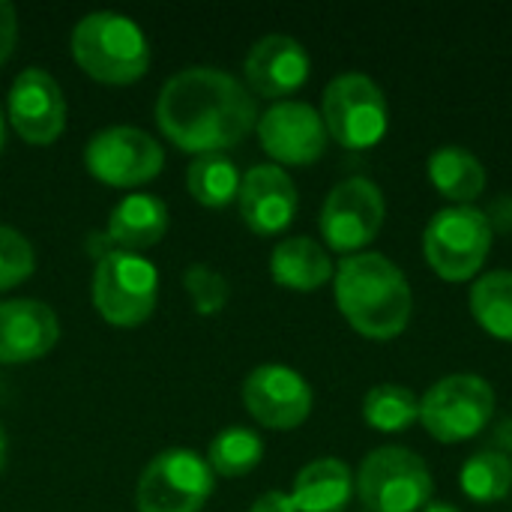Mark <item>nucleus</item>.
<instances>
[{"label": "nucleus", "instance_id": "nucleus-1", "mask_svg": "<svg viewBox=\"0 0 512 512\" xmlns=\"http://www.w3.org/2000/svg\"><path fill=\"white\" fill-rule=\"evenodd\" d=\"M258 117L249 87L216 66H186L156 96L159 132L177 150L195 156L237 147L258 126Z\"/></svg>", "mask_w": 512, "mask_h": 512}, {"label": "nucleus", "instance_id": "nucleus-2", "mask_svg": "<svg viewBox=\"0 0 512 512\" xmlns=\"http://www.w3.org/2000/svg\"><path fill=\"white\" fill-rule=\"evenodd\" d=\"M336 306L342 318L372 342L399 339L414 312L408 276L381 252L348 255L336 267Z\"/></svg>", "mask_w": 512, "mask_h": 512}, {"label": "nucleus", "instance_id": "nucleus-3", "mask_svg": "<svg viewBox=\"0 0 512 512\" xmlns=\"http://www.w3.org/2000/svg\"><path fill=\"white\" fill-rule=\"evenodd\" d=\"M72 60L99 84L123 87L150 69V42L144 30L120 12H90L69 36Z\"/></svg>", "mask_w": 512, "mask_h": 512}, {"label": "nucleus", "instance_id": "nucleus-4", "mask_svg": "<svg viewBox=\"0 0 512 512\" xmlns=\"http://www.w3.org/2000/svg\"><path fill=\"white\" fill-rule=\"evenodd\" d=\"M354 489L369 512H423L432 504L435 480L414 450L378 447L363 459Z\"/></svg>", "mask_w": 512, "mask_h": 512}, {"label": "nucleus", "instance_id": "nucleus-5", "mask_svg": "<svg viewBox=\"0 0 512 512\" xmlns=\"http://www.w3.org/2000/svg\"><path fill=\"white\" fill-rule=\"evenodd\" d=\"M492 237V222L480 207H444L426 225L423 255L444 282H468L483 270Z\"/></svg>", "mask_w": 512, "mask_h": 512}, {"label": "nucleus", "instance_id": "nucleus-6", "mask_svg": "<svg viewBox=\"0 0 512 512\" xmlns=\"http://www.w3.org/2000/svg\"><path fill=\"white\" fill-rule=\"evenodd\" d=\"M495 390L486 378L456 372L435 381L420 399V423L441 444H462L486 432L495 417Z\"/></svg>", "mask_w": 512, "mask_h": 512}, {"label": "nucleus", "instance_id": "nucleus-7", "mask_svg": "<svg viewBox=\"0 0 512 512\" xmlns=\"http://www.w3.org/2000/svg\"><path fill=\"white\" fill-rule=\"evenodd\" d=\"M321 120L327 126V135L345 150H369L387 135V96L369 75L342 72L324 87Z\"/></svg>", "mask_w": 512, "mask_h": 512}, {"label": "nucleus", "instance_id": "nucleus-8", "mask_svg": "<svg viewBox=\"0 0 512 512\" xmlns=\"http://www.w3.org/2000/svg\"><path fill=\"white\" fill-rule=\"evenodd\" d=\"M90 297L96 312L114 327L144 324L159 300V273L153 261L135 252H108L93 267Z\"/></svg>", "mask_w": 512, "mask_h": 512}, {"label": "nucleus", "instance_id": "nucleus-9", "mask_svg": "<svg viewBox=\"0 0 512 512\" xmlns=\"http://www.w3.org/2000/svg\"><path fill=\"white\" fill-rule=\"evenodd\" d=\"M213 471L204 456L186 447L156 453L138 477V512H201L213 495Z\"/></svg>", "mask_w": 512, "mask_h": 512}, {"label": "nucleus", "instance_id": "nucleus-10", "mask_svg": "<svg viewBox=\"0 0 512 512\" xmlns=\"http://www.w3.org/2000/svg\"><path fill=\"white\" fill-rule=\"evenodd\" d=\"M387 204L378 183L369 177H348L330 189L324 198L318 228L333 252L360 255L384 228Z\"/></svg>", "mask_w": 512, "mask_h": 512}, {"label": "nucleus", "instance_id": "nucleus-11", "mask_svg": "<svg viewBox=\"0 0 512 512\" xmlns=\"http://www.w3.org/2000/svg\"><path fill=\"white\" fill-rule=\"evenodd\" d=\"M165 165L162 144L138 126L99 129L84 147V168L105 186L135 189L159 177Z\"/></svg>", "mask_w": 512, "mask_h": 512}, {"label": "nucleus", "instance_id": "nucleus-12", "mask_svg": "<svg viewBox=\"0 0 512 512\" xmlns=\"http://www.w3.org/2000/svg\"><path fill=\"white\" fill-rule=\"evenodd\" d=\"M243 405L255 423L273 432H291L303 426L312 414V387L309 381L282 363H264L252 369L243 381Z\"/></svg>", "mask_w": 512, "mask_h": 512}, {"label": "nucleus", "instance_id": "nucleus-13", "mask_svg": "<svg viewBox=\"0 0 512 512\" xmlns=\"http://www.w3.org/2000/svg\"><path fill=\"white\" fill-rule=\"evenodd\" d=\"M258 141L261 150L273 159V165H312L327 150V126L321 120V111L309 102L285 99L267 108L258 117Z\"/></svg>", "mask_w": 512, "mask_h": 512}, {"label": "nucleus", "instance_id": "nucleus-14", "mask_svg": "<svg viewBox=\"0 0 512 512\" xmlns=\"http://www.w3.org/2000/svg\"><path fill=\"white\" fill-rule=\"evenodd\" d=\"M6 117L27 144H54L66 129V96L54 75L39 66L24 69L9 87Z\"/></svg>", "mask_w": 512, "mask_h": 512}, {"label": "nucleus", "instance_id": "nucleus-15", "mask_svg": "<svg viewBox=\"0 0 512 512\" xmlns=\"http://www.w3.org/2000/svg\"><path fill=\"white\" fill-rule=\"evenodd\" d=\"M237 204H240V216L252 234L276 237L294 222L300 195H297L291 174L285 168L267 162V165H252L240 177Z\"/></svg>", "mask_w": 512, "mask_h": 512}, {"label": "nucleus", "instance_id": "nucleus-16", "mask_svg": "<svg viewBox=\"0 0 512 512\" xmlns=\"http://www.w3.org/2000/svg\"><path fill=\"white\" fill-rule=\"evenodd\" d=\"M309 72H312L309 51L303 48V42L285 33L261 36L243 60L249 93L276 102H285V96L297 93L309 81Z\"/></svg>", "mask_w": 512, "mask_h": 512}, {"label": "nucleus", "instance_id": "nucleus-17", "mask_svg": "<svg viewBox=\"0 0 512 512\" xmlns=\"http://www.w3.org/2000/svg\"><path fill=\"white\" fill-rule=\"evenodd\" d=\"M171 225L168 204L150 192H132L120 198L108 216L105 234L90 237V252L105 258L108 252H135L141 255L144 249H153Z\"/></svg>", "mask_w": 512, "mask_h": 512}, {"label": "nucleus", "instance_id": "nucleus-18", "mask_svg": "<svg viewBox=\"0 0 512 512\" xmlns=\"http://www.w3.org/2000/svg\"><path fill=\"white\" fill-rule=\"evenodd\" d=\"M60 339V321L48 303L3 300L0 303V366L42 360Z\"/></svg>", "mask_w": 512, "mask_h": 512}, {"label": "nucleus", "instance_id": "nucleus-19", "mask_svg": "<svg viewBox=\"0 0 512 512\" xmlns=\"http://www.w3.org/2000/svg\"><path fill=\"white\" fill-rule=\"evenodd\" d=\"M270 276L279 288L312 294L336 276V267L318 240L285 237L270 252Z\"/></svg>", "mask_w": 512, "mask_h": 512}, {"label": "nucleus", "instance_id": "nucleus-20", "mask_svg": "<svg viewBox=\"0 0 512 512\" xmlns=\"http://www.w3.org/2000/svg\"><path fill=\"white\" fill-rule=\"evenodd\" d=\"M354 495V474L342 459L324 456L300 468L291 501L297 512H342Z\"/></svg>", "mask_w": 512, "mask_h": 512}, {"label": "nucleus", "instance_id": "nucleus-21", "mask_svg": "<svg viewBox=\"0 0 512 512\" xmlns=\"http://www.w3.org/2000/svg\"><path fill=\"white\" fill-rule=\"evenodd\" d=\"M429 180L444 195L453 201V207H468L486 192V168L483 162L456 144H444L429 156Z\"/></svg>", "mask_w": 512, "mask_h": 512}, {"label": "nucleus", "instance_id": "nucleus-22", "mask_svg": "<svg viewBox=\"0 0 512 512\" xmlns=\"http://www.w3.org/2000/svg\"><path fill=\"white\" fill-rule=\"evenodd\" d=\"M363 420L381 435L408 432L420 420V396L405 384H378L363 396Z\"/></svg>", "mask_w": 512, "mask_h": 512}, {"label": "nucleus", "instance_id": "nucleus-23", "mask_svg": "<svg viewBox=\"0 0 512 512\" xmlns=\"http://www.w3.org/2000/svg\"><path fill=\"white\" fill-rule=\"evenodd\" d=\"M261 459H264V438L246 426L222 429L207 447V465H210L213 477L219 474L225 480L252 474L261 465Z\"/></svg>", "mask_w": 512, "mask_h": 512}, {"label": "nucleus", "instance_id": "nucleus-24", "mask_svg": "<svg viewBox=\"0 0 512 512\" xmlns=\"http://www.w3.org/2000/svg\"><path fill=\"white\" fill-rule=\"evenodd\" d=\"M471 312L492 339L512 342V270H492L474 282Z\"/></svg>", "mask_w": 512, "mask_h": 512}, {"label": "nucleus", "instance_id": "nucleus-25", "mask_svg": "<svg viewBox=\"0 0 512 512\" xmlns=\"http://www.w3.org/2000/svg\"><path fill=\"white\" fill-rule=\"evenodd\" d=\"M186 189L198 204H204L210 210H219V207H228L231 201H237L240 171L222 153L195 156L192 165L186 168Z\"/></svg>", "mask_w": 512, "mask_h": 512}, {"label": "nucleus", "instance_id": "nucleus-26", "mask_svg": "<svg viewBox=\"0 0 512 512\" xmlns=\"http://www.w3.org/2000/svg\"><path fill=\"white\" fill-rule=\"evenodd\" d=\"M459 489L474 504H498L512 489V459L498 450L474 453L459 471Z\"/></svg>", "mask_w": 512, "mask_h": 512}, {"label": "nucleus", "instance_id": "nucleus-27", "mask_svg": "<svg viewBox=\"0 0 512 512\" xmlns=\"http://www.w3.org/2000/svg\"><path fill=\"white\" fill-rule=\"evenodd\" d=\"M183 288L195 306V312L201 318H213L225 309L228 297H231V285L222 273H216L207 264H192L183 273Z\"/></svg>", "mask_w": 512, "mask_h": 512}, {"label": "nucleus", "instance_id": "nucleus-28", "mask_svg": "<svg viewBox=\"0 0 512 512\" xmlns=\"http://www.w3.org/2000/svg\"><path fill=\"white\" fill-rule=\"evenodd\" d=\"M33 270H36V252L30 240L15 228L0 225V294L27 282Z\"/></svg>", "mask_w": 512, "mask_h": 512}, {"label": "nucleus", "instance_id": "nucleus-29", "mask_svg": "<svg viewBox=\"0 0 512 512\" xmlns=\"http://www.w3.org/2000/svg\"><path fill=\"white\" fill-rule=\"evenodd\" d=\"M18 42V12L9 0H0V66L12 57Z\"/></svg>", "mask_w": 512, "mask_h": 512}, {"label": "nucleus", "instance_id": "nucleus-30", "mask_svg": "<svg viewBox=\"0 0 512 512\" xmlns=\"http://www.w3.org/2000/svg\"><path fill=\"white\" fill-rule=\"evenodd\" d=\"M249 512H297L294 501H291V492H264L261 498H255L252 510Z\"/></svg>", "mask_w": 512, "mask_h": 512}, {"label": "nucleus", "instance_id": "nucleus-31", "mask_svg": "<svg viewBox=\"0 0 512 512\" xmlns=\"http://www.w3.org/2000/svg\"><path fill=\"white\" fill-rule=\"evenodd\" d=\"M423 512H462L459 507H453V504H444V501H432L429 507Z\"/></svg>", "mask_w": 512, "mask_h": 512}, {"label": "nucleus", "instance_id": "nucleus-32", "mask_svg": "<svg viewBox=\"0 0 512 512\" xmlns=\"http://www.w3.org/2000/svg\"><path fill=\"white\" fill-rule=\"evenodd\" d=\"M3 465H6V432L0 426V471H3Z\"/></svg>", "mask_w": 512, "mask_h": 512}, {"label": "nucleus", "instance_id": "nucleus-33", "mask_svg": "<svg viewBox=\"0 0 512 512\" xmlns=\"http://www.w3.org/2000/svg\"><path fill=\"white\" fill-rule=\"evenodd\" d=\"M3 144H6V120L0 114V153H3Z\"/></svg>", "mask_w": 512, "mask_h": 512}]
</instances>
